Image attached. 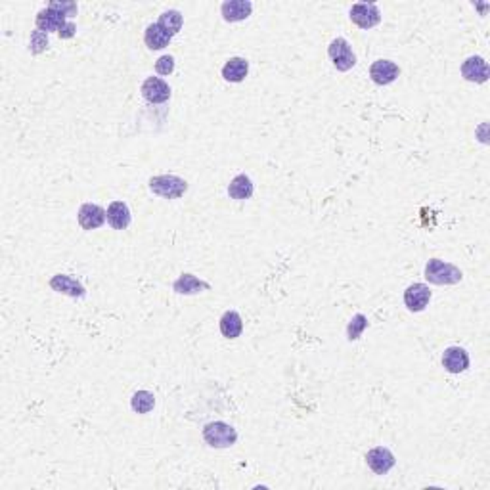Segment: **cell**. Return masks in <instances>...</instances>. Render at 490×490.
I'll use <instances>...</instances> for the list:
<instances>
[{
  "instance_id": "8",
  "label": "cell",
  "mask_w": 490,
  "mask_h": 490,
  "mask_svg": "<svg viewBox=\"0 0 490 490\" xmlns=\"http://www.w3.org/2000/svg\"><path fill=\"white\" fill-rule=\"evenodd\" d=\"M50 290L62 295H67L72 299H83L86 295L85 285L79 282L77 278H73L72 274H54L50 278Z\"/></svg>"
},
{
  "instance_id": "12",
  "label": "cell",
  "mask_w": 490,
  "mask_h": 490,
  "mask_svg": "<svg viewBox=\"0 0 490 490\" xmlns=\"http://www.w3.org/2000/svg\"><path fill=\"white\" fill-rule=\"evenodd\" d=\"M400 75V67L391 60H377L369 67V79L379 86H387L395 83Z\"/></svg>"
},
{
  "instance_id": "27",
  "label": "cell",
  "mask_w": 490,
  "mask_h": 490,
  "mask_svg": "<svg viewBox=\"0 0 490 490\" xmlns=\"http://www.w3.org/2000/svg\"><path fill=\"white\" fill-rule=\"evenodd\" d=\"M156 72L159 73V75H163V77L171 75V73L175 72V57L169 56V54L159 57L156 62Z\"/></svg>"
},
{
  "instance_id": "5",
  "label": "cell",
  "mask_w": 490,
  "mask_h": 490,
  "mask_svg": "<svg viewBox=\"0 0 490 490\" xmlns=\"http://www.w3.org/2000/svg\"><path fill=\"white\" fill-rule=\"evenodd\" d=\"M348 18H351V22L355 23L356 27L368 31V29L379 25L381 12H379L376 2H356L351 8V12H348Z\"/></svg>"
},
{
  "instance_id": "9",
  "label": "cell",
  "mask_w": 490,
  "mask_h": 490,
  "mask_svg": "<svg viewBox=\"0 0 490 490\" xmlns=\"http://www.w3.org/2000/svg\"><path fill=\"white\" fill-rule=\"evenodd\" d=\"M144 100L149 104H165L171 98V86L161 77H148L140 88Z\"/></svg>"
},
{
  "instance_id": "19",
  "label": "cell",
  "mask_w": 490,
  "mask_h": 490,
  "mask_svg": "<svg viewBox=\"0 0 490 490\" xmlns=\"http://www.w3.org/2000/svg\"><path fill=\"white\" fill-rule=\"evenodd\" d=\"M172 41L171 33H167L159 23H149L144 33V43L149 50H163L167 48Z\"/></svg>"
},
{
  "instance_id": "25",
  "label": "cell",
  "mask_w": 490,
  "mask_h": 490,
  "mask_svg": "<svg viewBox=\"0 0 490 490\" xmlns=\"http://www.w3.org/2000/svg\"><path fill=\"white\" fill-rule=\"evenodd\" d=\"M50 46V41H48V33H43V31H39V29H35L33 33H31V43H29V50L33 52V54H43L44 50Z\"/></svg>"
},
{
  "instance_id": "28",
  "label": "cell",
  "mask_w": 490,
  "mask_h": 490,
  "mask_svg": "<svg viewBox=\"0 0 490 490\" xmlns=\"http://www.w3.org/2000/svg\"><path fill=\"white\" fill-rule=\"evenodd\" d=\"M75 33H77V25H75L73 22H67L64 27L57 31V36H60V39H64V41H69V39L75 36Z\"/></svg>"
},
{
  "instance_id": "13",
  "label": "cell",
  "mask_w": 490,
  "mask_h": 490,
  "mask_svg": "<svg viewBox=\"0 0 490 490\" xmlns=\"http://www.w3.org/2000/svg\"><path fill=\"white\" fill-rule=\"evenodd\" d=\"M442 366L448 374L458 376L469 368V355L463 347H448L442 353Z\"/></svg>"
},
{
  "instance_id": "23",
  "label": "cell",
  "mask_w": 490,
  "mask_h": 490,
  "mask_svg": "<svg viewBox=\"0 0 490 490\" xmlns=\"http://www.w3.org/2000/svg\"><path fill=\"white\" fill-rule=\"evenodd\" d=\"M157 23H159L167 33H171V35L175 36L180 33L182 23H184V18H182V14H180L178 10H167V12H163V14L159 15V22Z\"/></svg>"
},
{
  "instance_id": "6",
  "label": "cell",
  "mask_w": 490,
  "mask_h": 490,
  "mask_svg": "<svg viewBox=\"0 0 490 490\" xmlns=\"http://www.w3.org/2000/svg\"><path fill=\"white\" fill-rule=\"evenodd\" d=\"M77 221L83 230H98L107 221V211L98 203H83L77 213Z\"/></svg>"
},
{
  "instance_id": "20",
  "label": "cell",
  "mask_w": 490,
  "mask_h": 490,
  "mask_svg": "<svg viewBox=\"0 0 490 490\" xmlns=\"http://www.w3.org/2000/svg\"><path fill=\"white\" fill-rule=\"evenodd\" d=\"M255 192V186H253V180L247 177V175H238L230 180L228 184V196L236 201H245V199H251Z\"/></svg>"
},
{
  "instance_id": "16",
  "label": "cell",
  "mask_w": 490,
  "mask_h": 490,
  "mask_svg": "<svg viewBox=\"0 0 490 490\" xmlns=\"http://www.w3.org/2000/svg\"><path fill=\"white\" fill-rule=\"evenodd\" d=\"M65 23H67V18L48 6L43 8L35 18L36 29H39V31H43V33H57L60 29L64 27Z\"/></svg>"
},
{
  "instance_id": "26",
  "label": "cell",
  "mask_w": 490,
  "mask_h": 490,
  "mask_svg": "<svg viewBox=\"0 0 490 490\" xmlns=\"http://www.w3.org/2000/svg\"><path fill=\"white\" fill-rule=\"evenodd\" d=\"M48 8L64 14L65 18H75L77 15V4L69 2V0H54V2H50Z\"/></svg>"
},
{
  "instance_id": "7",
  "label": "cell",
  "mask_w": 490,
  "mask_h": 490,
  "mask_svg": "<svg viewBox=\"0 0 490 490\" xmlns=\"http://www.w3.org/2000/svg\"><path fill=\"white\" fill-rule=\"evenodd\" d=\"M366 463L376 475H387L397 465V458L387 447H376L366 454Z\"/></svg>"
},
{
  "instance_id": "3",
  "label": "cell",
  "mask_w": 490,
  "mask_h": 490,
  "mask_svg": "<svg viewBox=\"0 0 490 490\" xmlns=\"http://www.w3.org/2000/svg\"><path fill=\"white\" fill-rule=\"evenodd\" d=\"M203 441L211 448H230L238 442V431L226 421H211L203 427Z\"/></svg>"
},
{
  "instance_id": "1",
  "label": "cell",
  "mask_w": 490,
  "mask_h": 490,
  "mask_svg": "<svg viewBox=\"0 0 490 490\" xmlns=\"http://www.w3.org/2000/svg\"><path fill=\"white\" fill-rule=\"evenodd\" d=\"M423 276L433 285H456L463 280L462 270L456 264L441 261V259H429L423 270Z\"/></svg>"
},
{
  "instance_id": "11",
  "label": "cell",
  "mask_w": 490,
  "mask_h": 490,
  "mask_svg": "<svg viewBox=\"0 0 490 490\" xmlns=\"http://www.w3.org/2000/svg\"><path fill=\"white\" fill-rule=\"evenodd\" d=\"M462 77L469 83L483 85L490 77L489 64L483 56H469L462 64Z\"/></svg>"
},
{
  "instance_id": "24",
  "label": "cell",
  "mask_w": 490,
  "mask_h": 490,
  "mask_svg": "<svg viewBox=\"0 0 490 490\" xmlns=\"http://www.w3.org/2000/svg\"><path fill=\"white\" fill-rule=\"evenodd\" d=\"M368 327V318L364 314H355L351 322L347 324V339L348 341H356L360 339V335L364 334V329Z\"/></svg>"
},
{
  "instance_id": "10",
  "label": "cell",
  "mask_w": 490,
  "mask_h": 490,
  "mask_svg": "<svg viewBox=\"0 0 490 490\" xmlns=\"http://www.w3.org/2000/svg\"><path fill=\"white\" fill-rule=\"evenodd\" d=\"M429 301H431V290H429V285L416 282V284L406 287L404 305L410 313H423L426 306L429 305Z\"/></svg>"
},
{
  "instance_id": "17",
  "label": "cell",
  "mask_w": 490,
  "mask_h": 490,
  "mask_svg": "<svg viewBox=\"0 0 490 490\" xmlns=\"http://www.w3.org/2000/svg\"><path fill=\"white\" fill-rule=\"evenodd\" d=\"M132 221L130 209L125 201H114L107 207V224L114 230H127Z\"/></svg>"
},
{
  "instance_id": "18",
  "label": "cell",
  "mask_w": 490,
  "mask_h": 490,
  "mask_svg": "<svg viewBox=\"0 0 490 490\" xmlns=\"http://www.w3.org/2000/svg\"><path fill=\"white\" fill-rule=\"evenodd\" d=\"M247 75H249V62L245 60V57H240V56L230 57L226 64H224V67H222V77H224V81H228V83H234V85L245 81Z\"/></svg>"
},
{
  "instance_id": "15",
  "label": "cell",
  "mask_w": 490,
  "mask_h": 490,
  "mask_svg": "<svg viewBox=\"0 0 490 490\" xmlns=\"http://www.w3.org/2000/svg\"><path fill=\"white\" fill-rule=\"evenodd\" d=\"M251 12H253V4L249 0H226L221 6L222 18L228 23L243 22L251 15Z\"/></svg>"
},
{
  "instance_id": "2",
  "label": "cell",
  "mask_w": 490,
  "mask_h": 490,
  "mask_svg": "<svg viewBox=\"0 0 490 490\" xmlns=\"http://www.w3.org/2000/svg\"><path fill=\"white\" fill-rule=\"evenodd\" d=\"M149 190L163 199H178L188 192V182L177 175H157L149 178Z\"/></svg>"
},
{
  "instance_id": "22",
  "label": "cell",
  "mask_w": 490,
  "mask_h": 490,
  "mask_svg": "<svg viewBox=\"0 0 490 490\" xmlns=\"http://www.w3.org/2000/svg\"><path fill=\"white\" fill-rule=\"evenodd\" d=\"M154 406H156V397H154V393L146 391V389L136 391L130 398V408L136 414H149L154 410Z\"/></svg>"
},
{
  "instance_id": "14",
  "label": "cell",
  "mask_w": 490,
  "mask_h": 490,
  "mask_svg": "<svg viewBox=\"0 0 490 490\" xmlns=\"http://www.w3.org/2000/svg\"><path fill=\"white\" fill-rule=\"evenodd\" d=\"M211 290V284L205 282V280H199L198 276H193L190 272H184L175 280L172 284V292L178 293V295H198V293L209 292Z\"/></svg>"
},
{
  "instance_id": "21",
  "label": "cell",
  "mask_w": 490,
  "mask_h": 490,
  "mask_svg": "<svg viewBox=\"0 0 490 490\" xmlns=\"http://www.w3.org/2000/svg\"><path fill=\"white\" fill-rule=\"evenodd\" d=\"M219 326H221L222 337H226V339H238L243 332V320L242 316H240V313L226 311V313L222 314Z\"/></svg>"
},
{
  "instance_id": "4",
  "label": "cell",
  "mask_w": 490,
  "mask_h": 490,
  "mask_svg": "<svg viewBox=\"0 0 490 490\" xmlns=\"http://www.w3.org/2000/svg\"><path fill=\"white\" fill-rule=\"evenodd\" d=\"M327 56L332 60L335 69L341 73L351 72L356 65L355 52L351 48L347 39H343V36H337V39H334V41L329 43V46H327Z\"/></svg>"
}]
</instances>
